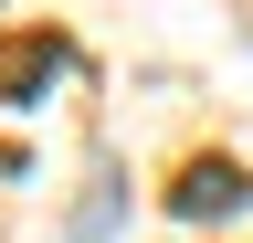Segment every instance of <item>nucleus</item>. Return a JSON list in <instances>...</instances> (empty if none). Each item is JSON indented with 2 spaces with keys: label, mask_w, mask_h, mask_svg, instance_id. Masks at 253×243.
<instances>
[{
  "label": "nucleus",
  "mask_w": 253,
  "mask_h": 243,
  "mask_svg": "<svg viewBox=\"0 0 253 243\" xmlns=\"http://www.w3.org/2000/svg\"><path fill=\"white\" fill-rule=\"evenodd\" d=\"M179 211H190V222H221V211H253V180H243V169H190Z\"/></svg>",
  "instance_id": "2"
},
{
  "label": "nucleus",
  "mask_w": 253,
  "mask_h": 243,
  "mask_svg": "<svg viewBox=\"0 0 253 243\" xmlns=\"http://www.w3.org/2000/svg\"><path fill=\"white\" fill-rule=\"evenodd\" d=\"M116 233H126V169H95L74 222H63V243H116Z\"/></svg>",
  "instance_id": "1"
}]
</instances>
